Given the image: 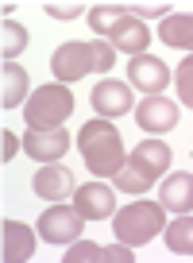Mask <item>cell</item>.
I'll return each mask as SVG.
<instances>
[{
    "label": "cell",
    "mask_w": 193,
    "mask_h": 263,
    "mask_svg": "<svg viewBox=\"0 0 193 263\" xmlns=\"http://www.w3.org/2000/svg\"><path fill=\"white\" fill-rule=\"evenodd\" d=\"M108 39H112L116 50H124V54H131V58L147 54V47H151V31H147V24L139 16H128L112 35H108Z\"/></svg>",
    "instance_id": "obj_16"
},
{
    "label": "cell",
    "mask_w": 193,
    "mask_h": 263,
    "mask_svg": "<svg viewBox=\"0 0 193 263\" xmlns=\"http://www.w3.org/2000/svg\"><path fill=\"white\" fill-rule=\"evenodd\" d=\"M73 205H78V213L85 217V221H105V217L116 213V194L105 182H89V186H78Z\"/></svg>",
    "instance_id": "obj_10"
},
{
    "label": "cell",
    "mask_w": 193,
    "mask_h": 263,
    "mask_svg": "<svg viewBox=\"0 0 193 263\" xmlns=\"http://www.w3.org/2000/svg\"><path fill=\"white\" fill-rule=\"evenodd\" d=\"M0 35H4V62H16V54H24L27 47V31L16 24V20H4V27H0Z\"/></svg>",
    "instance_id": "obj_21"
},
{
    "label": "cell",
    "mask_w": 193,
    "mask_h": 263,
    "mask_svg": "<svg viewBox=\"0 0 193 263\" xmlns=\"http://www.w3.org/2000/svg\"><path fill=\"white\" fill-rule=\"evenodd\" d=\"M47 12H50L54 20H78L81 4H47Z\"/></svg>",
    "instance_id": "obj_23"
},
{
    "label": "cell",
    "mask_w": 193,
    "mask_h": 263,
    "mask_svg": "<svg viewBox=\"0 0 193 263\" xmlns=\"http://www.w3.org/2000/svg\"><path fill=\"white\" fill-rule=\"evenodd\" d=\"M162 224H166V217H162V205H159V201H131L128 209L112 213L116 240H120V244H131V248L155 240V236L162 232Z\"/></svg>",
    "instance_id": "obj_5"
},
{
    "label": "cell",
    "mask_w": 193,
    "mask_h": 263,
    "mask_svg": "<svg viewBox=\"0 0 193 263\" xmlns=\"http://www.w3.org/2000/svg\"><path fill=\"white\" fill-rule=\"evenodd\" d=\"M159 205L170 209V213H193V174L189 171H178L162 182Z\"/></svg>",
    "instance_id": "obj_15"
},
{
    "label": "cell",
    "mask_w": 193,
    "mask_h": 263,
    "mask_svg": "<svg viewBox=\"0 0 193 263\" xmlns=\"http://www.w3.org/2000/svg\"><path fill=\"white\" fill-rule=\"evenodd\" d=\"M85 229V217L78 213V205H50L47 213L39 217V236L47 244H73Z\"/></svg>",
    "instance_id": "obj_6"
},
{
    "label": "cell",
    "mask_w": 193,
    "mask_h": 263,
    "mask_svg": "<svg viewBox=\"0 0 193 263\" xmlns=\"http://www.w3.org/2000/svg\"><path fill=\"white\" fill-rule=\"evenodd\" d=\"M170 147L162 140H143L136 151H131L128 159H124V166L116 171V190L120 194H147V190L155 186V182L162 178V171L170 166Z\"/></svg>",
    "instance_id": "obj_2"
},
{
    "label": "cell",
    "mask_w": 193,
    "mask_h": 263,
    "mask_svg": "<svg viewBox=\"0 0 193 263\" xmlns=\"http://www.w3.org/2000/svg\"><path fill=\"white\" fill-rule=\"evenodd\" d=\"M70 112H73V93L66 89L62 82L39 85V89L27 97V105H24V120H27V128H31V132L62 128Z\"/></svg>",
    "instance_id": "obj_4"
},
{
    "label": "cell",
    "mask_w": 193,
    "mask_h": 263,
    "mask_svg": "<svg viewBox=\"0 0 193 263\" xmlns=\"http://www.w3.org/2000/svg\"><path fill=\"white\" fill-rule=\"evenodd\" d=\"M166 8L170 4H131L136 16H159V20H166Z\"/></svg>",
    "instance_id": "obj_25"
},
{
    "label": "cell",
    "mask_w": 193,
    "mask_h": 263,
    "mask_svg": "<svg viewBox=\"0 0 193 263\" xmlns=\"http://www.w3.org/2000/svg\"><path fill=\"white\" fill-rule=\"evenodd\" d=\"M24 151L39 163H58V159L70 151V132L50 128V132H27L24 136Z\"/></svg>",
    "instance_id": "obj_12"
},
{
    "label": "cell",
    "mask_w": 193,
    "mask_h": 263,
    "mask_svg": "<svg viewBox=\"0 0 193 263\" xmlns=\"http://www.w3.org/2000/svg\"><path fill=\"white\" fill-rule=\"evenodd\" d=\"M4 74H0V105L4 108H16L27 101V70L16 62H4L0 66Z\"/></svg>",
    "instance_id": "obj_18"
},
{
    "label": "cell",
    "mask_w": 193,
    "mask_h": 263,
    "mask_svg": "<svg viewBox=\"0 0 193 263\" xmlns=\"http://www.w3.org/2000/svg\"><path fill=\"white\" fill-rule=\"evenodd\" d=\"M31 186H35V194L47 197V201H66L70 194H78V178H73V171L62 166V163L39 166V174L31 178Z\"/></svg>",
    "instance_id": "obj_8"
},
{
    "label": "cell",
    "mask_w": 193,
    "mask_h": 263,
    "mask_svg": "<svg viewBox=\"0 0 193 263\" xmlns=\"http://www.w3.org/2000/svg\"><path fill=\"white\" fill-rule=\"evenodd\" d=\"M93 108L105 116V120H108V116H128L131 112V85L105 78V82L93 89Z\"/></svg>",
    "instance_id": "obj_13"
},
{
    "label": "cell",
    "mask_w": 193,
    "mask_h": 263,
    "mask_svg": "<svg viewBox=\"0 0 193 263\" xmlns=\"http://www.w3.org/2000/svg\"><path fill=\"white\" fill-rule=\"evenodd\" d=\"M174 82H178V97H182L185 105L193 108V54L182 58V66H178V78H174Z\"/></svg>",
    "instance_id": "obj_22"
},
{
    "label": "cell",
    "mask_w": 193,
    "mask_h": 263,
    "mask_svg": "<svg viewBox=\"0 0 193 263\" xmlns=\"http://www.w3.org/2000/svg\"><path fill=\"white\" fill-rule=\"evenodd\" d=\"M78 151L85 159V166L96 174V178H116V171L124 166V140H120V128L108 124L105 116L101 120H89L85 128L78 132Z\"/></svg>",
    "instance_id": "obj_1"
},
{
    "label": "cell",
    "mask_w": 193,
    "mask_h": 263,
    "mask_svg": "<svg viewBox=\"0 0 193 263\" xmlns=\"http://www.w3.org/2000/svg\"><path fill=\"white\" fill-rule=\"evenodd\" d=\"M20 151V140H16V132L4 128V140H0V155H4V163H12V155Z\"/></svg>",
    "instance_id": "obj_24"
},
{
    "label": "cell",
    "mask_w": 193,
    "mask_h": 263,
    "mask_svg": "<svg viewBox=\"0 0 193 263\" xmlns=\"http://www.w3.org/2000/svg\"><path fill=\"white\" fill-rule=\"evenodd\" d=\"M166 248L174 255H193V213H182L166 224Z\"/></svg>",
    "instance_id": "obj_20"
},
{
    "label": "cell",
    "mask_w": 193,
    "mask_h": 263,
    "mask_svg": "<svg viewBox=\"0 0 193 263\" xmlns=\"http://www.w3.org/2000/svg\"><path fill=\"white\" fill-rule=\"evenodd\" d=\"M116 62V47L105 39H93V43H62V47L50 54V70H54L58 82H81L85 74L93 70H112Z\"/></svg>",
    "instance_id": "obj_3"
},
{
    "label": "cell",
    "mask_w": 193,
    "mask_h": 263,
    "mask_svg": "<svg viewBox=\"0 0 193 263\" xmlns=\"http://www.w3.org/2000/svg\"><path fill=\"white\" fill-rule=\"evenodd\" d=\"M128 85L139 89V93H147V97H159L170 85V66L162 62V58H155V54H139V58H131V66H128Z\"/></svg>",
    "instance_id": "obj_7"
},
{
    "label": "cell",
    "mask_w": 193,
    "mask_h": 263,
    "mask_svg": "<svg viewBox=\"0 0 193 263\" xmlns=\"http://www.w3.org/2000/svg\"><path fill=\"white\" fill-rule=\"evenodd\" d=\"M136 124L143 132H151V136H162V132H170L178 124V105L174 101H166L159 93V97H147L136 105Z\"/></svg>",
    "instance_id": "obj_9"
},
{
    "label": "cell",
    "mask_w": 193,
    "mask_h": 263,
    "mask_svg": "<svg viewBox=\"0 0 193 263\" xmlns=\"http://www.w3.org/2000/svg\"><path fill=\"white\" fill-rule=\"evenodd\" d=\"M159 39L166 47H178V50H189L193 54V12H174L159 24Z\"/></svg>",
    "instance_id": "obj_17"
},
{
    "label": "cell",
    "mask_w": 193,
    "mask_h": 263,
    "mask_svg": "<svg viewBox=\"0 0 193 263\" xmlns=\"http://www.w3.org/2000/svg\"><path fill=\"white\" fill-rule=\"evenodd\" d=\"M131 244H89V240H73L62 263H131Z\"/></svg>",
    "instance_id": "obj_11"
},
{
    "label": "cell",
    "mask_w": 193,
    "mask_h": 263,
    "mask_svg": "<svg viewBox=\"0 0 193 263\" xmlns=\"http://www.w3.org/2000/svg\"><path fill=\"white\" fill-rule=\"evenodd\" d=\"M128 16H131V4H93V8H89V27L108 39Z\"/></svg>",
    "instance_id": "obj_19"
},
{
    "label": "cell",
    "mask_w": 193,
    "mask_h": 263,
    "mask_svg": "<svg viewBox=\"0 0 193 263\" xmlns=\"http://www.w3.org/2000/svg\"><path fill=\"white\" fill-rule=\"evenodd\" d=\"M31 252H35V232L24 221H4V232H0L4 263H24V259H31Z\"/></svg>",
    "instance_id": "obj_14"
}]
</instances>
